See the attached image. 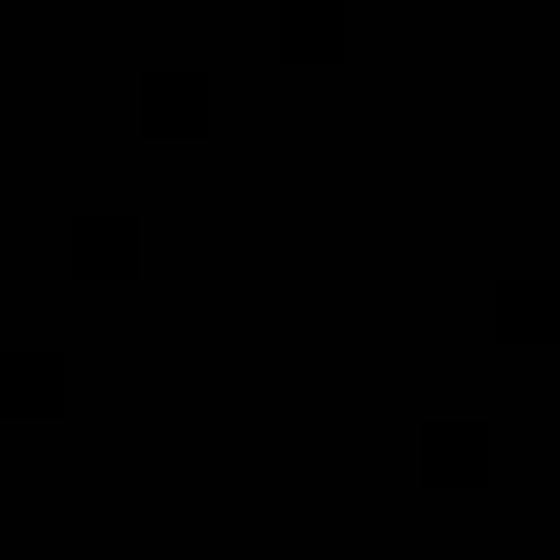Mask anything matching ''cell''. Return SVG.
Listing matches in <instances>:
<instances>
[{
  "label": "cell",
  "mask_w": 560,
  "mask_h": 560,
  "mask_svg": "<svg viewBox=\"0 0 560 560\" xmlns=\"http://www.w3.org/2000/svg\"><path fill=\"white\" fill-rule=\"evenodd\" d=\"M61 254H70L88 280H122V271L140 262V210H122V201H88V210H70Z\"/></svg>",
  "instance_id": "6da1fadb"
},
{
  "label": "cell",
  "mask_w": 560,
  "mask_h": 560,
  "mask_svg": "<svg viewBox=\"0 0 560 560\" xmlns=\"http://www.w3.org/2000/svg\"><path fill=\"white\" fill-rule=\"evenodd\" d=\"M490 332L516 341V350H542V341L560 332V280H542V271L490 280Z\"/></svg>",
  "instance_id": "7a4b0ae2"
},
{
  "label": "cell",
  "mask_w": 560,
  "mask_h": 560,
  "mask_svg": "<svg viewBox=\"0 0 560 560\" xmlns=\"http://www.w3.org/2000/svg\"><path fill=\"white\" fill-rule=\"evenodd\" d=\"M271 44H280L298 70H332V61L350 52V0H280Z\"/></svg>",
  "instance_id": "3957f363"
},
{
  "label": "cell",
  "mask_w": 560,
  "mask_h": 560,
  "mask_svg": "<svg viewBox=\"0 0 560 560\" xmlns=\"http://www.w3.org/2000/svg\"><path fill=\"white\" fill-rule=\"evenodd\" d=\"M140 122L166 131V140L201 131V122H210V70H192V61H158V70H140Z\"/></svg>",
  "instance_id": "277c9868"
},
{
  "label": "cell",
  "mask_w": 560,
  "mask_h": 560,
  "mask_svg": "<svg viewBox=\"0 0 560 560\" xmlns=\"http://www.w3.org/2000/svg\"><path fill=\"white\" fill-rule=\"evenodd\" d=\"M420 472H429V481H446V490H472V481L490 472V429H481V420H464V411L420 420Z\"/></svg>",
  "instance_id": "5b68a950"
},
{
  "label": "cell",
  "mask_w": 560,
  "mask_h": 560,
  "mask_svg": "<svg viewBox=\"0 0 560 560\" xmlns=\"http://www.w3.org/2000/svg\"><path fill=\"white\" fill-rule=\"evenodd\" d=\"M9 394H18V411H61L70 402V350H52V341H35V350H18L9 359Z\"/></svg>",
  "instance_id": "8992f818"
},
{
  "label": "cell",
  "mask_w": 560,
  "mask_h": 560,
  "mask_svg": "<svg viewBox=\"0 0 560 560\" xmlns=\"http://www.w3.org/2000/svg\"><path fill=\"white\" fill-rule=\"evenodd\" d=\"M551 376H560V368H551Z\"/></svg>",
  "instance_id": "52a82bcc"
}]
</instances>
